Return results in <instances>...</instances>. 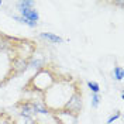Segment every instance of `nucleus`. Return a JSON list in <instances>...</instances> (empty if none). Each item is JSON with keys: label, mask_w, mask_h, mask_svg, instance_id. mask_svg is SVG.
<instances>
[{"label": "nucleus", "mask_w": 124, "mask_h": 124, "mask_svg": "<svg viewBox=\"0 0 124 124\" xmlns=\"http://www.w3.org/2000/svg\"><path fill=\"white\" fill-rule=\"evenodd\" d=\"M20 13H21V17L28 20V21H32V23H37V20L39 18L37 10H34L32 7H28V8H18Z\"/></svg>", "instance_id": "obj_1"}, {"label": "nucleus", "mask_w": 124, "mask_h": 124, "mask_svg": "<svg viewBox=\"0 0 124 124\" xmlns=\"http://www.w3.org/2000/svg\"><path fill=\"white\" fill-rule=\"evenodd\" d=\"M41 37L48 39V41H51V42H54V44H62V42H63V39H62L61 37H58V35H55V34H51V32H42Z\"/></svg>", "instance_id": "obj_2"}, {"label": "nucleus", "mask_w": 124, "mask_h": 124, "mask_svg": "<svg viewBox=\"0 0 124 124\" xmlns=\"http://www.w3.org/2000/svg\"><path fill=\"white\" fill-rule=\"evenodd\" d=\"M17 6H18V8H28V7H32V6H34V1L24 0V1H18Z\"/></svg>", "instance_id": "obj_3"}, {"label": "nucleus", "mask_w": 124, "mask_h": 124, "mask_svg": "<svg viewBox=\"0 0 124 124\" xmlns=\"http://www.w3.org/2000/svg\"><path fill=\"white\" fill-rule=\"evenodd\" d=\"M113 73H114V78H116L117 80H121V79L124 78L123 69H121L120 66H117V68H114V72H113Z\"/></svg>", "instance_id": "obj_4"}, {"label": "nucleus", "mask_w": 124, "mask_h": 124, "mask_svg": "<svg viewBox=\"0 0 124 124\" xmlns=\"http://www.w3.org/2000/svg\"><path fill=\"white\" fill-rule=\"evenodd\" d=\"M87 86H89V89L94 93H97L100 90V86H99V83H96V82H87Z\"/></svg>", "instance_id": "obj_5"}, {"label": "nucleus", "mask_w": 124, "mask_h": 124, "mask_svg": "<svg viewBox=\"0 0 124 124\" xmlns=\"http://www.w3.org/2000/svg\"><path fill=\"white\" fill-rule=\"evenodd\" d=\"M92 106L94 108L99 106V94H97V93H94V94H93V97H92Z\"/></svg>", "instance_id": "obj_6"}, {"label": "nucleus", "mask_w": 124, "mask_h": 124, "mask_svg": "<svg viewBox=\"0 0 124 124\" xmlns=\"http://www.w3.org/2000/svg\"><path fill=\"white\" fill-rule=\"evenodd\" d=\"M120 114H121V113H120V111H117L114 116H111V117H110V118L107 120V124H111L113 121H114V120H116V118H118V117H120Z\"/></svg>", "instance_id": "obj_7"}, {"label": "nucleus", "mask_w": 124, "mask_h": 124, "mask_svg": "<svg viewBox=\"0 0 124 124\" xmlns=\"http://www.w3.org/2000/svg\"><path fill=\"white\" fill-rule=\"evenodd\" d=\"M32 124H38V123H35V121H34V123H32Z\"/></svg>", "instance_id": "obj_8"}, {"label": "nucleus", "mask_w": 124, "mask_h": 124, "mask_svg": "<svg viewBox=\"0 0 124 124\" xmlns=\"http://www.w3.org/2000/svg\"><path fill=\"white\" fill-rule=\"evenodd\" d=\"M0 6H1V1H0Z\"/></svg>", "instance_id": "obj_9"}]
</instances>
